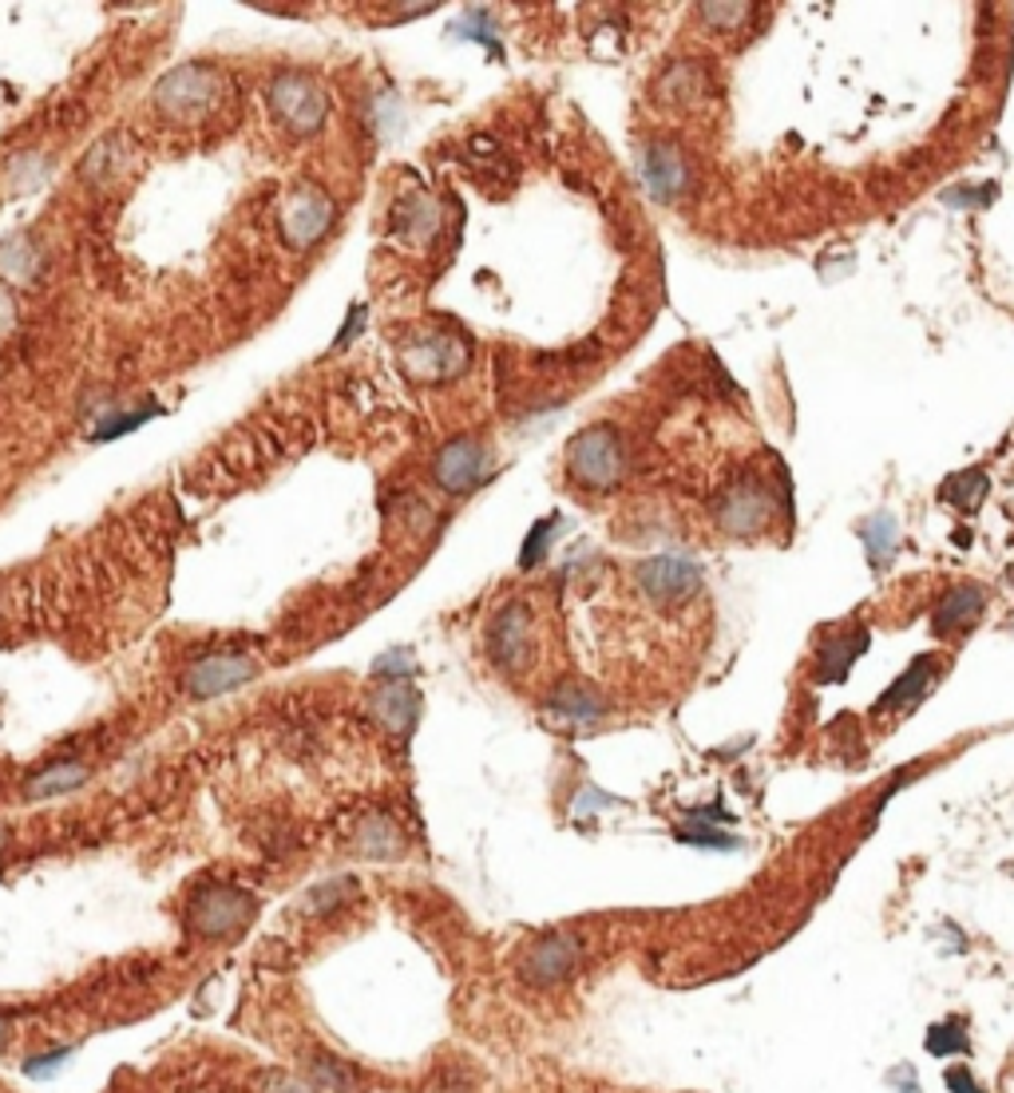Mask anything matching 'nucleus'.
Segmentation results:
<instances>
[{
	"label": "nucleus",
	"mask_w": 1014,
	"mask_h": 1093,
	"mask_svg": "<svg viewBox=\"0 0 1014 1093\" xmlns=\"http://www.w3.org/2000/svg\"><path fill=\"white\" fill-rule=\"evenodd\" d=\"M979 496H986V476L979 468L959 471V476H951V480L943 483V500L955 503V508H968L971 511L979 503Z\"/></svg>",
	"instance_id": "5701e85b"
},
{
	"label": "nucleus",
	"mask_w": 1014,
	"mask_h": 1093,
	"mask_svg": "<svg viewBox=\"0 0 1014 1093\" xmlns=\"http://www.w3.org/2000/svg\"><path fill=\"white\" fill-rule=\"evenodd\" d=\"M17 330V302H12V293L0 285V337H9Z\"/></svg>",
	"instance_id": "c756f323"
},
{
	"label": "nucleus",
	"mask_w": 1014,
	"mask_h": 1093,
	"mask_svg": "<svg viewBox=\"0 0 1014 1093\" xmlns=\"http://www.w3.org/2000/svg\"><path fill=\"white\" fill-rule=\"evenodd\" d=\"M440 227V207L428 195H408L393 210V230L408 238V242H425L432 230Z\"/></svg>",
	"instance_id": "f3484780"
},
{
	"label": "nucleus",
	"mask_w": 1014,
	"mask_h": 1093,
	"mask_svg": "<svg viewBox=\"0 0 1014 1093\" xmlns=\"http://www.w3.org/2000/svg\"><path fill=\"white\" fill-rule=\"evenodd\" d=\"M547 709L560 721H571V726H595L598 717L607 714V701L598 698L590 686H578V681H563L555 694H551Z\"/></svg>",
	"instance_id": "ddd939ff"
},
{
	"label": "nucleus",
	"mask_w": 1014,
	"mask_h": 1093,
	"mask_svg": "<svg viewBox=\"0 0 1014 1093\" xmlns=\"http://www.w3.org/2000/svg\"><path fill=\"white\" fill-rule=\"evenodd\" d=\"M864 646H868V631L844 634V638H828L825 646H820V674H825V681L848 678V669H853V662L860 658Z\"/></svg>",
	"instance_id": "412c9836"
},
{
	"label": "nucleus",
	"mask_w": 1014,
	"mask_h": 1093,
	"mask_svg": "<svg viewBox=\"0 0 1014 1093\" xmlns=\"http://www.w3.org/2000/svg\"><path fill=\"white\" fill-rule=\"evenodd\" d=\"M40 175H44V159H17L9 167V187L12 190H29V187H36L40 183Z\"/></svg>",
	"instance_id": "bb28decb"
},
{
	"label": "nucleus",
	"mask_w": 1014,
	"mask_h": 1093,
	"mask_svg": "<svg viewBox=\"0 0 1014 1093\" xmlns=\"http://www.w3.org/2000/svg\"><path fill=\"white\" fill-rule=\"evenodd\" d=\"M678 840H686V844H702V849H733L738 840L733 836H721V832H710L705 824H698L693 832H678Z\"/></svg>",
	"instance_id": "cd10ccee"
},
{
	"label": "nucleus",
	"mask_w": 1014,
	"mask_h": 1093,
	"mask_svg": "<svg viewBox=\"0 0 1014 1093\" xmlns=\"http://www.w3.org/2000/svg\"><path fill=\"white\" fill-rule=\"evenodd\" d=\"M578 962H583V943L571 935H551V939L531 943V951L520 962V975L527 987L551 990L567 982L578 971Z\"/></svg>",
	"instance_id": "1a4fd4ad"
},
{
	"label": "nucleus",
	"mask_w": 1014,
	"mask_h": 1093,
	"mask_svg": "<svg viewBox=\"0 0 1014 1093\" xmlns=\"http://www.w3.org/2000/svg\"><path fill=\"white\" fill-rule=\"evenodd\" d=\"M353 849L369 860H393L405 852V832L397 829V820L389 816H365L353 832Z\"/></svg>",
	"instance_id": "2eb2a0df"
},
{
	"label": "nucleus",
	"mask_w": 1014,
	"mask_h": 1093,
	"mask_svg": "<svg viewBox=\"0 0 1014 1093\" xmlns=\"http://www.w3.org/2000/svg\"><path fill=\"white\" fill-rule=\"evenodd\" d=\"M567 471H571V480L583 483V488H590V491L615 488L626 471L623 440H618L615 428L610 425L583 428V433L567 444Z\"/></svg>",
	"instance_id": "f03ea898"
},
{
	"label": "nucleus",
	"mask_w": 1014,
	"mask_h": 1093,
	"mask_svg": "<svg viewBox=\"0 0 1014 1093\" xmlns=\"http://www.w3.org/2000/svg\"><path fill=\"white\" fill-rule=\"evenodd\" d=\"M222 76L210 64H182L159 80L155 87V112L167 119L195 123L219 104Z\"/></svg>",
	"instance_id": "f257e3e1"
},
{
	"label": "nucleus",
	"mask_w": 1014,
	"mask_h": 1093,
	"mask_svg": "<svg viewBox=\"0 0 1014 1093\" xmlns=\"http://www.w3.org/2000/svg\"><path fill=\"white\" fill-rule=\"evenodd\" d=\"M349 896H353V879H330V884H317L305 896V912H330V907H342Z\"/></svg>",
	"instance_id": "a878e982"
},
{
	"label": "nucleus",
	"mask_w": 1014,
	"mask_h": 1093,
	"mask_svg": "<svg viewBox=\"0 0 1014 1093\" xmlns=\"http://www.w3.org/2000/svg\"><path fill=\"white\" fill-rule=\"evenodd\" d=\"M190 931L199 939H230L254 919V896L234 884H207L187 907Z\"/></svg>",
	"instance_id": "20e7f679"
},
{
	"label": "nucleus",
	"mask_w": 1014,
	"mask_h": 1093,
	"mask_svg": "<svg viewBox=\"0 0 1014 1093\" xmlns=\"http://www.w3.org/2000/svg\"><path fill=\"white\" fill-rule=\"evenodd\" d=\"M4 1034H9V1030H4V1022H0V1047H4Z\"/></svg>",
	"instance_id": "473e14b6"
},
{
	"label": "nucleus",
	"mask_w": 1014,
	"mask_h": 1093,
	"mask_svg": "<svg viewBox=\"0 0 1014 1093\" xmlns=\"http://www.w3.org/2000/svg\"><path fill=\"white\" fill-rule=\"evenodd\" d=\"M0 849H4V840H0Z\"/></svg>",
	"instance_id": "72a5a7b5"
},
{
	"label": "nucleus",
	"mask_w": 1014,
	"mask_h": 1093,
	"mask_svg": "<svg viewBox=\"0 0 1014 1093\" xmlns=\"http://www.w3.org/2000/svg\"><path fill=\"white\" fill-rule=\"evenodd\" d=\"M265 104L274 112V119L282 123L285 132L294 135H313L322 132L325 115H330V95L313 76H302V72H282V76L270 80L265 87Z\"/></svg>",
	"instance_id": "7ed1b4c3"
},
{
	"label": "nucleus",
	"mask_w": 1014,
	"mask_h": 1093,
	"mask_svg": "<svg viewBox=\"0 0 1014 1093\" xmlns=\"http://www.w3.org/2000/svg\"><path fill=\"white\" fill-rule=\"evenodd\" d=\"M369 709H373V717H380L389 729H408L412 726V717H417V694H412L405 681H389V686H380L369 698Z\"/></svg>",
	"instance_id": "6ab92c4d"
},
{
	"label": "nucleus",
	"mask_w": 1014,
	"mask_h": 1093,
	"mask_svg": "<svg viewBox=\"0 0 1014 1093\" xmlns=\"http://www.w3.org/2000/svg\"><path fill=\"white\" fill-rule=\"evenodd\" d=\"M635 579H638V586L655 598V603H666V606L686 603V598L702 586V571H698V566H693L690 559H682V555L646 559V563H638Z\"/></svg>",
	"instance_id": "9b49d317"
},
{
	"label": "nucleus",
	"mask_w": 1014,
	"mask_h": 1093,
	"mask_svg": "<svg viewBox=\"0 0 1014 1093\" xmlns=\"http://www.w3.org/2000/svg\"><path fill=\"white\" fill-rule=\"evenodd\" d=\"M488 650L500 669H520L527 666L531 650H535V618L523 603H508L492 618L488 631Z\"/></svg>",
	"instance_id": "9d476101"
},
{
	"label": "nucleus",
	"mask_w": 1014,
	"mask_h": 1093,
	"mask_svg": "<svg viewBox=\"0 0 1014 1093\" xmlns=\"http://www.w3.org/2000/svg\"><path fill=\"white\" fill-rule=\"evenodd\" d=\"M400 365H405L408 377L428 381H448L456 373H464L468 365V345L456 333H425V337H412L400 350Z\"/></svg>",
	"instance_id": "423d86ee"
},
{
	"label": "nucleus",
	"mask_w": 1014,
	"mask_h": 1093,
	"mask_svg": "<svg viewBox=\"0 0 1014 1093\" xmlns=\"http://www.w3.org/2000/svg\"><path fill=\"white\" fill-rule=\"evenodd\" d=\"M935 678V658L931 654H923L920 662H911V669L903 674L896 686L884 694L880 701H876V709H896V706H908V701H916L928 689V681Z\"/></svg>",
	"instance_id": "4be33fe9"
},
{
	"label": "nucleus",
	"mask_w": 1014,
	"mask_h": 1093,
	"mask_svg": "<svg viewBox=\"0 0 1014 1093\" xmlns=\"http://www.w3.org/2000/svg\"><path fill=\"white\" fill-rule=\"evenodd\" d=\"M928 1050H931V1054H935V1058L968 1054L971 1042H968V1034H963V1022H959V1018H951V1022H943V1027H931V1034H928Z\"/></svg>",
	"instance_id": "b1692460"
},
{
	"label": "nucleus",
	"mask_w": 1014,
	"mask_h": 1093,
	"mask_svg": "<svg viewBox=\"0 0 1014 1093\" xmlns=\"http://www.w3.org/2000/svg\"><path fill=\"white\" fill-rule=\"evenodd\" d=\"M265 1093H313V1090H305V1085L294 1082V1078H270Z\"/></svg>",
	"instance_id": "7c9ffc66"
},
{
	"label": "nucleus",
	"mask_w": 1014,
	"mask_h": 1093,
	"mask_svg": "<svg viewBox=\"0 0 1014 1093\" xmlns=\"http://www.w3.org/2000/svg\"><path fill=\"white\" fill-rule=\"evenodd\" d=\"M333 218H337L333 198L322 187H313V183H297L285 195L282 210H278V230H282V238L294 250H305V246H317L330 235Z\"/></svg>",
	"instance_id": "39448f33"
},
{
	"label": "nucleus",
	"mask_w": 1014,
	"mask_h": 1093,
	"mask_svg": "<svg viewBox=\"0 0 1014 1093\" xmlns=\"http://www.w3.org/2000/svg\"><path fill=\"white\" fill-rule=\"evenodd\" d=\"M254 678H258V662L250 654H207V658L187 666L182 689H187L190 698H222V694L247 686Z\"/></svg>",
	"instance_id": "0eeeda50"
},
{
	"label": "nucleus",
	"mask_w": 1014,
	"mask_h": 1093,
	"mask_svg": "<svg viewBox=\"0 0 1014 1093\" xmlns=\"http://www.w3.org/2000/svg\"><path fill=\"white\" fill-rule=\"evenodd\" d=\"M488 471H492V452L472 436L448 440L437 452V460H432V480L445 491H452V496H464L475 483H484Z\"/></svg>",
	"instance_id": "6e6552de"
},
{
	"label": "nucleus",
	"mask_w": 1014,
	"mask_h": 1093,
	"mask_svg": "<svg viewBox=\"0 0 1014 1093\" xmlns=\"http://www.w3.org/2000/svg\"><path fill=\"white\" fill-rule=\"evenodd\" d=\"M313 1078L333 1093H353L357 1090V1078L349 1074V1065L333 1062V1058H313Z\"/></svg>",
	"instance_id": "393cba45"
},
{
	"label": "nucleus",
	"mask_w": 1014,
	"mask_h": 1093,
	"mask_svg": "<svg viewBox=\"0 0 1014 1093\" xmlns=\"http://www.w3.org/2000/svg\"><path fill=\"white\" fill-rule=\"evenodd\" d=\"M769 516V491L753 476H741L718 500V519L725 531H757Z\"/></svg>",
	"instance_id": "f8f14e48"
},
{
	"label": "nucleus",
	"mask_w": 1014,
	"mask_h": 1093,
	"mask_svg": "<svg viewBox=\"0 0 1014 1093\" xmlns=\"http://www.w3.org/2000/svg\"><path fill=\"white\" fill-rule=\"evenodd\" d=\"M983 606H986L983 586H959V591H951L948 603L935 611V631L939 634L968 631V626L979 618V611H983Z\"/></svg>",
	"instance_id": "aec40b11"
},
{
	"label": "nucleus",
	"mask_w": 1014,
	"mask_h": 1093,
	"mask_svg": "<svg viewBox=\"0 0 1014 1093\" xmlns=\"http://www.w3.org/2000/svg\"><path fill=\"white\" fill-rule=\"evenodd\" d=\"M943 1082H948L951 1093H983L975 1085V1078H971V1070H963V1065H951V1070H943Z\"/></svg>",
	"instance_id": "c85d7f7f"
},
{
	"label": "nucleus",
	"mask_w": 1014,
	"mask_h": 1093,
	"mask_svg": "<svg viewBox=\"0 0 1014 1093\" xmlns=\"http://www.w3.org/2000/svg\"><path fill=\"white\" fill-rule=\"evenodd\" d=\"M92 769L84 761H60V764H48L40 773H32L24 781V797L29 801H48V797H64V792H76L80 784H87Z\"/></svg>",
	"instance_id": "dca6fc26"
},
{
	"label": "nucleus",
	"mask_w": 1014,
	"mask_h": 1093,
	"mask_svg": "<svg viewBox=\"0 0 1014 1093\" xmlns=\"http://www.w3.org/2000/svg\"><path fill=\"white\" fill-rule=\"evenodd\" d=\"M891 1082L903 1085V1093H920L916 1085H911V1070H908V1065H903V1070H896V1074H891Z\"/></svg>",
	"instance_id": "2f4dec72"
},
{
	"label": "nucleus",
	"mask_w": 1014,
	"mask_h": 1093,
	"mask_svg": "<svg viewBox=\"0 0 1014 1093\" xmlns=\"http://www.w3.org/2000/svg\"><path fill=\"white\" fill-rule=\"evenodd\" d=\"M646 183H650L655 198H662V202H670V198L682 195L686 183H690L682 155L673 152V147H666V143L650 147V152H646Z\"/></svg>",
	"instance_id": "4468645a"
},
{
	"label": "nucleus",
	"mask_w": 1014,
	"mask_h": 1093,
	"mask_svg": "<svg viewBox=\"0 0 1014 1093\" xmlns=\"http://www.w3.org/2000/svg\"><path fill=\"white\" fill-rule=\"evenodd\" d=\"M44 270V254L36 250V242L29 238H9L0 246V278L17 285H32Z\"/></svg>",
	"instance_id": "a211bd4d"
}]
</instances>
